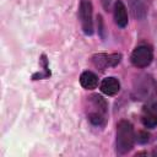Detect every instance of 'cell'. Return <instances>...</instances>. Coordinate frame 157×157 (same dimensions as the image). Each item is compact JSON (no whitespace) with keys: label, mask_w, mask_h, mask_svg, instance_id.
Wrapping results in <instances>:
<instances>
[{"label":"cell","mask_w":157,"mask_h":157,"mask_svg":"<svg viewBox=\"0 0 157 157\" xmlns=\"http://www.w3.org/2000/svg\"><path fill=\"white\" fill-rule=\"evenodd\" d=\"M135 142L134 128L130 121L120 120L117 126V151L120 155L128 153Z\"/></svg>","instance_id":"6da1fadb"},{"label":"cell","mask_w":157,"mask_h":157,"mask_svg":"<svg viewBox=\"0 0 157 157\" xmlns=\"http://www.w3.org/2000/svg\"><path fill=\"white\" fill-rule=\"evenodd\" d=\"M90 103L94 108L93 110H91L88 113L90 121L92 124H94V125L103 124L104 119H105V113H107V103H105V101L101 96L93 94V96L90 97Z\"/></svg>","instance_id":"7a4b0ae2"},{"label":"cell","mask_w":157,"mask_h":157,"mask_svg":"<svg viewBox=\"0 0 157 157\" xmlns=\"http://www.w3.org/2000/svg\"><path fill=\"white\" fill-rule=\"evenodd\" d=\"M78 13L83 32L91 36L93 33V21H92V4L90 0H81Z\"/></svg>","instance_id":"3957f363"},{"label":"cell","mask_w":157,"mask_h":157,"mask_svg":"<svg viewBox=\"0 0 157 157\" xmlns=\"http://www.w3.org/2000/svg\"><path fill=\"white\" fill-rule=\"evenodd\" d=\"M152 61V50L147 45H139L131 54V63L136 67H146Z\"/></svg>","instance_id":"277c9868"},{"label":"cell","mask_w":157,"mask_h":157,"mask_svg":"<svg viewBox=\"0 0 157 157\" xmlns=\"http://www.w3.org/2000/svg\"><path fill=\"white\" fill-rule=\"evenodd\" d=\"M121 55L120 54H98L92 58L93 64L99 67L101 70H104L108 66H115L120 63Z\"/></svg>","instance_id":"5b68a950"},{"label":"cell","mask_w":157,"mask_h":157,"mask_svg":"<svg viewBox=\"0 0 157 157\" xmlns=\"http://www.w3.org/2000/svg\"><path fill=\"white\" fill-rule=\"evenodd\" d=\"M114 20L119 27H125L128 25L126 7L121 0H118L114 5Z\"/></svg>","instance_id":"8992f818"},{"label":"cell","mask_w":157,"mask_h":157,"mask_svg":"<svg viewBox=\"0 0 157 157\" xmlns=\"http://www.w3.org/2000/svg\"><path fill=\"white\" fill-rule=\"evenodd\" d=\"M120 90V83L115 77H107L101 83V91L107 96H114Z\"/></svg>","instance_id":"52a82bcc"},{"label":"cell","mask_w":157,"mask_h":157,"mask_svg":"<svg viewBox=\"0 0 157 157\" xmlns=\"http://www.w3.org/2000/svg\"><path fill=\"white\" fill-rule=\"evenodd\" d=\"M80 82L82 85V87H85L86 90H93L97 87L98 85V78L97 76L91 72V71H85L81 74V77H80Z\"/></svg>","instance_id":"ba28073f"},{"label":"cell","mask_w":157,"mask_h":157,"mask_svg":"<svg viewBox=\"0 0 157 157\" xmlns=\"http://www.w3.org/2000/svg\"><path fill=\"white\" fill-rule=\"evenodd\" d=\"M142 124L146 128H155L157 126V114L155 113H147L142 117Z\"/></svg>","instance_id":"9c48e42d"},{"label":"cell","mask_w":157,"mask_h":157,"mask_svg":"<svg viewBox=\"0 0 157 157\" xmlns=\"http://www.w3.org/2000/svg\"><path fill=\"white\" fill-rule=\"evenodd\" d=\"M109 2H110V0H102V4H103V6H104L105 9L109 6Z\"/></svg>","instance_id":"30bf717a"},{"label":"cell","mask_w":157,"mask_h":157,"mask_svg":"<svg viewBox=\"0 0 157 157\" xmlns=\"http://www.w3.org/2000/svg\"><path fill=\"white\" fill-rule=\"evenodd\" d=\"M153 156H157V150H156V151H153Z\"/></svg>","instance_id":"8fae6325"}]
</instances>
